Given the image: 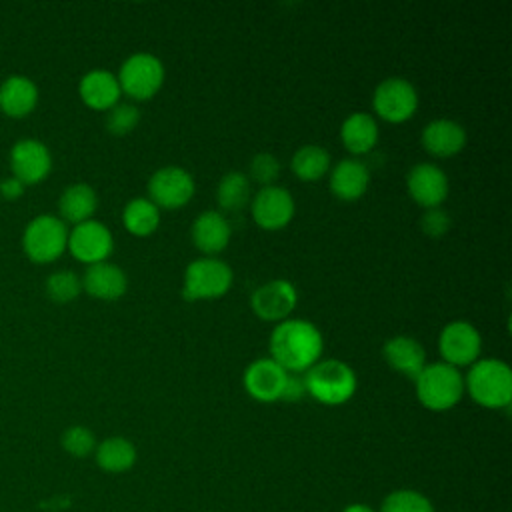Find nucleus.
Returning <instances> with one entry per match:
<instances>
[{
  "instance_id": "obj_15",
  "label": "nucleus",
  "mask_w": 512,
  "mask_h": 512,
  "mask_svg": "<svg viewBox=\"0 0 512 512\" xmlns=\"http://www.w3.org/2000/svg\"><path fill=\"white\" fill-rule=\"evenodd\" d=\"M12 176L24 186L42 182L52 170V154L48 146L36 138H22L10 150Z\"/></svg>"
},
{
  "instance_id": "obj_26",
  "label": "nucleus",
  "mask_w": 512,
  "mask_h": 512,
  "mask_svg": "<svg viewBox=\"0 0 512 512\" xmlns=\"http://www.w3.org/2000/svg\"><path fill=\"white\" fill-rule=\"evenodd\" d=\"M96 464L108 474H122L136 464V446L124 436H110L96 444Z\"/></svg>"
},
{
  "instance_id": "obj_18",
  "label": "nucleus",
  "mask_w": 512,
  "mask_h": 512,
  "mask_svg": "<svg viewBox=\"0 0 512 512\" xmlns=\"http://www.w3.org/2000/svg\"><path fill=\"white\" fill-rule=\"evenodd\" d=\"M330 192L344 202L362 198L370 186V170L358 158H342L328 172Z\"/></svg>"
},
{
  "instance_id": "obj_5",
  "label": "nucleus",
  "mask_w": 512,
  "mask_h": 512,
  "mask_svg": "<svg viewBox=\"0 0 512 512\" xmlns=\"http://www.w3.org/2000/svg\"><path fill=\"white\" fill-rule=\"evenodd\" d=\"M232 280L234 272L224 260L216 256H202L186 266L182 278V296L188 302L214 300L230 290Z\"/></svg>"
},
{
  "instance_id": "obj_3",
  "label": "nucleus",
  "mask_w": 512,
  "mask_h": 512,
  "mask_svg": "<svg viewBox=\"0 0 512 512\" xmlns=\"http://www.w3.org/2000/svg\"><path fill=\"white\" fill-rule=\"evenodd\" d=\"M304 386L306 394L316 402L326 406H340L356 394L358 378L350 364L336 358H326L318 360L304 372Z\"/></svg>"
},
{
  "instance_id": "obj_36",
  "label": "nucleus",
  "mask_w": 512,
  "mask_h": 512,
  "mask_svg": "<svg viewBox=\"0 0 512 512\" xmlns=\"http://www.w3.org/2000/svg\"><path fill=\"white\" fill-rule=\"evenodd\" d=\"M306 394V386H304V374H288L286 378V386H284V394L282 400L288 402H296Z\"/></svg>"
},
{
  "instance_id": "obj_17",
  "label": "nucleus",
  "mask_w": 512,
  "mask_h": 512,
  "mask_svg": "<svg viewBox=\"0 0 512 512\" xmlns=\"http://www.w3.org/2000/svg\"><path fill=\"white\" fill-rule=\"evenodd\" d=\"M420 142L430 156L452 158L464 150L466 130L452 118H436L422 128Z\"/></svg>"
},
{
  "instance_id": "obj_34",
  "label": "nucleus",
  "mask_w": 512,
  "mask_h": 512,
  "mask_svg": "<svg viewBox=\"0 0 512 512\" xmlns=\"http://www.w3.org/2000/svg\"><path fill=\"white\" fill-rule=\"evenodd\" d=\"M280 170H282L280 160L274 154L260 152L250 160V168L246 176L250 178V182L254 180L264 188V186H272L278 180Z\"/></svg>"
},
{
  "instance_id": "obj_8",
  "label": "nucleus",
  "mask_w": 512,
  "mask_h": 512,
  "mask_svg": "<svg viewBox=\"0 0 512 512\" xmlns=\"http://www.w3.org/2000/svg\"><path fill=\"white\" fill-rule=\"evenodd\" d=\"M196 184L192 174L182 166H162L148 178V200L158 210H178L194 196Z\"/></svg>"
},
{
  "instance_id": "obj_9",
  "label": "nucleus",
  "mask_w": 512,
  "mask_h": 512,
  "mask_svg": "<svg viewBox=\"0 0 512 512\" xmlns=\"http://www.w3.org/2000/svg\"><path fill=\"white\" fill-rule=\"evenodd\" d=\"M372 108L382 120L402 124L414 116L418 108V92L410 80L390 76L374 88Z\"/></svg>"
},
{
  "instance_id": "obj_7",
  "label": "nucleus",
  "mask_w": 512,
  "mask_h": 512,
  "mask_svg": "<svg viewBox=\"0 0 512 512\" xmlns=\"http://www.w3.org/2000/svg\"><path fill=\"white\" fill-rule=\"evenodd\" d=\"M22 248L36 264L54 262L68 248V226L58 216L40 214L24 228Z\"/></svg>"
},
{
  "instance_id": "obj_1",
  "label": "nucleus",
  "mask_w": 512,
  "mask_h": 512,
  "mask_svg": "<svg viewBox=\"0 0 512 512\" xmlns=\"http://www.w3.org/2000/svg\"><path fill=\"white\" fill-rule=\"evenodd\" d=\"M270 358L288 374H304L312 368L324 350L320 328L304 318H286L270 334Z\"/></svg>"
},
{
  "instance_id": "obj_38",
  "label": "nucleus",
  "mask_w": 512,
  "mask_h": 512,
  "mask_svg": "<svg viewBox=\"0 0 512 512\" xmlns=\"http://www.w3.org/2000/svg\"><path fill=\"white\" fill-rule=\"evenodd\" d=\"M342 512H376V510H372V508L366 506V504H350V506H346Z\"/></svg>"
},
{
  "instance_id": "obj_12",
  "label": "nucleus",
  "mask_w": 512,
  "mask_h": 512,
  "mask_svg": "<svg viewBox=\"0 0 512 512\" xmlns=\"http://www.w3.org/2000/svg\"><path fill=\"white\" fill-rule=\"evenodd\" d=\"M112 248H114V238L110 228L94 218L80 222L72 226V230H68L66 250H70V254L78 262H84L88 266L104 262L112 254Z\"/></svg>"
},
{
  "instance_id": "obj_24",
  "label": "nucleus",
  "mask_w": 512,
  "mask_h": 512,
  "mask_svg": "<svg viewBox=\"0 0 512 512\" xmlns=\"http://www.w3.org/2000/svg\"><path fill=\"white\" fill-rule=\"evenodd\" d=\"M340 140L352 156L368 154L378 142V124L368 112H352L340 126Z\"/></svg>"
},
{
  "instance_id": "obj_35",
  "label": "nucleus",
  "mask_w": 512,
  "mask_h": 512,
  "mask_svg": "<svg viewBox=\"0 0 512 512\" xmlns=\"http://www.w3.org/2000/svg\"><path fill=\"white\" fill-rule=\"evenodd\" d=\"M450 214L442 208H428L424 210V214L420 216V228L426 236L430 238H440L450 230Z\"/></svg>"
},
{
  "instance_id": "obj_16",
  "label": "nucleus",
  "mask_w": 512,
  "mask_h": 512,
  "mask_svg": "<svg viewBox=\"0 0 512 512\" xmlns=\"http://www.w3.org/2000/svg\"><path fill=\"white\" fill-rule=\"evenodd\" d=\"M288 372L276 364L270 356L250 362L242 374V384L250 398L258 402H278L282 400Z\"/></svg>"
},
{
  "instance_id": "obj_37",
  "label": "nucleus",
  "mask_w": 512,
  "mask_h": 512,
  "mask_svg": "<svg viewBox=\"0 0 512 512\" xmlns=\"http://www.w3.org/2000/svg\"><path fill=\"white\" fill-rule=\"evenodd\" d=\"M24 192V184L14 178V176H6L4 180H0V196L6 200H16L20 198Z\"/></svg>"
},
{
  "instance_id": "obj_6",
  "label": "nucleus",
  "mask_w": 512,
  "mask_h": 512,
  "mask_svg": "<svg viewBox=\"0 0 512 512\" xmlns=\"http://www.w3.org/2000/svg\"><path fill=\"white\" fill-rule=\"evenodd\" d=\"M116 78L122 94L132 100H150L162 88L166 70L158 56L150 52H134L120 64Z\"/></svg>"
},
{
  "instance_id": "obj_25",
  "label": "nucleus",
  "mask_w": 512,
  "mask_h": 512,
  "mask_svg": "<svg viewBox=\"0 0 512 512\" xmlns=\"http://www.w3.org/2000/svg\"><path fill=\"white\" fill-rule=\"evenodd\" d=\"M98 196L90 184L76 182L62 190L58 198V212L60 220L64 224H80L86 220H92V214L96 212Z\"/></svg>"
},
{
  "instance_id": "obj_11",
  "label": "nucleus",
  "mask_w": 512,
  "mask_h": 512,
  "mask_svg": "<svg viewBox=\"0 0 512 512\" xmlns=\"http://www.w3.org/2000/svg\"><path fill=\"white\" fill-rule=\"evenodd\" d=\"M296 212V202L292 194L282 186H264L250 200V214L256 226L262 230H282L286 228Z\"/></svg>"
},
{
  "instance_id": "obj_29",
  "label": "nucleus",
  "mask_w": 512,
  "mask_h": 512,
  "mask_svg": "<svg viewBox=\"0 0 512 512\" xmlns=\"http://www.w3.org/2000/svg\"><path fill=\"white\" fill-rule=\"evenodd\" d=\"M252 200V182L244 172L232 170L224 174L216 186V202L222 210L238 212Z\"/></svg>"
},
{
  "instance_id": "obj_32",
  "label": "nucleus",
  "mask_w": 512,
  "mask_h": 512,
  "mask_svg": "<svg viewBox=\"0 0 512 512\" xmlns=\"http://www.w3.org/2000/svg\"><path fill=\"white\" fill-rule=\"evenodd\" d=\"M140 122V110L130 102H118L106 112V130L114 136L130 134Z\"/></svg>"
},
{
  "instance_id": "obj_4",
  "label": "nucleus",
  "mask_w": 512,
  "mask_h": 512,
  "mask_svg": "<svg viewBox=\"0 0 512 512\" xmlns=\"http://www.w3.org/2000/svg\"><path fill=\"white\" fill-rule=\"evenodd\" d=\"M418 402L432 410L444 412L454 408L464 396V376L458 368L446 362H432L414 378Z\"/></svg>"
},
{
  "instance_id": "obj_31",
  "label": "nucleus",
  "mask_w": 512,
  "mask_h": 512,
  "mask_svg": "<svg viewBox=\"0 0 512 512\" xmlns=\"http://www.w3.org/2000/svg\"><path fill=\"white\" fill-rule=\"evenodd\" d=\"M380 512H434V506L422 492L400 488L384 498Z\"/></svg>"
},
{
  "instance_id": "obj_23",
  "label": "nucleus",
  "mask_w": 512,
  "mask_h": 512,
  "mask_svg": "<svg viewBox=\"0 0 512 512\" xmlns=\"http://www.w3.org/2000/svg\"><path fill=\"white\" fill-rule=\"evenodd\" d=\"M38 104L36 84L22 74L8 76L0 84V110L10 118L28 116Z\"/></svg>"
},
{
  "instance_id": "obj_19",
  "label": "nucleus",
  "mask_w": 512,
  "mask_h": 512,
  "mask_svg": "<svg viewBox=\"0 0 512 512\" xmlns=\"http://www.w3.org/2000/svg\"><path fill=\"white\" fill-rule=\"evenodd\" d=\"M232 236V228L220 210H204L196 216L190 228L192 244L206 256L222 252Z\"/></svg>"
},
{
  "instance_id": "obj_2",
  "label": "nucleus",
  "mask_w": 512,
  "mask_h": 512,
  "mask_svg": "<svg viewBox=\"0 0 512 512\" xmlns=\"http://www.w3.org/2000/svg\"><path fill=\"white\" fill-rule=\"evenodd\" d=\"M464 392L490 410L506 408L512 400V370L500 358H478L464 376Z\"/></svg>"
},
{
  "instance_id": "obj_10",
  "label": "nucleus",
  "mask_w": 512,
  "mask_h": 512,
  "mask_svg": "<svg viewBox=\"0 0 512 512\" xmlns=\"http://www.w3.org/2000/svg\"><path fill=\"white\" fill-rule=\"evenodd\" d=\"M438 352L442 362L464 368L472 366L482 352V336L474 324L468 320H452L448 322L438 336Z\"/></svg>"
},
{
  "instance_id": "obj_27",
  "label": "nucleus",
  "mask_w": 512,
  "mask_h": 512,
  "mask_svg": "<svg viewBox=\"0 0 512 512\" xmlns=\"http://www.w3.org/2000/svg\"><path fill=\"white\" fill-rule=\"evenodd\" d=\"M290 168L298 180L316 182L324 178L332 168L330 152L320 144H304L294 152Z\"/></svg>"
},
{
  "instance_id": "obj_14",
  "label": "nucleus",
  "mask_w": 512,
  "mask_h": 512,
  "mask_svg": "<svg viewBox=\"0 0 512 512\" xmlns=\"http://www.w3.org/2000/svg\"><path fill=\"white\" fill-rule=\"evenodd\" d=\"M406 190L408 196L424 210L440 208L448 198V176L438 164L420 162L408 170Z\"/></svg>"
},
{
  "instance_id": "obj_21",
  "label": "nucleus",
  "mask_w": 512,
  "mask_h": 512,
  "mask_svg": "<svg viewBox=\"0 0 512 512\" xmlns=\"http://www.w3.org/2000/svg\"><path fill=\"white\" fill-rule=\"evenodd\" d=\"M82 280V290L98 300H118L128 290V278L118 264L108 260L92 264L86 268Z\"/></svg>"
},
{
  "instance_id": "obj_30",
  "label": "nucleus",
  "mask_w": 512,
  "mask_h": 512,
  "mask_svg": "<svg viewBox=\"0 0 512 512\" xmlns=\"http://www.w3.org/2000/svg\"><path fill=\"white\" fill-rule=\"evenodd\" d=\"M82 292V280L72 270H56L46 278V294L56 304H68Z\"/></svg>"
},
{
  "instance_id": "obj_28",
  "label": "nucleus",
  "mask_w": 512,
  "mask_h": 512,
  "mask_svg": "<svg viewBox=\"0 0 512 512\" xmlns=\"http://www.w3.org/2000/svg\"><path fill=\"white\" fill-rule=\"evenodd\" d=\"M122 224L132 236L146 238L160 226V210L144 196L132 198L122 210Z\"/></svg>"
},
{
  "instance_id": "obj_22",
  "label": "nucleus",
  "mask_w": 512,
  "mask_h": 512,
  "mask_svg": "<svg viewBox=\"0 0 512 512\" xmlns=\"http://www.w3.org/2000/svg\"><path fill=\"white\" fill-rule=\"evenodd\" d=\"M78 94L88 108L108 112L112 106L120 102L122 90L116 74L104 68H94L80 78Z\"/></svg>"
},
{
  "instance_id": "obj_20",
  "label": "nucleus",
  "mask_w": 512,
  "mask_h": 512,
  "mask_svg": "<svg viewBox=\"0 0 512 512\" xmlns=\"http://www.w3.org/2000/svg\"><path fill=\"white\" fill-rule=\"evenodd\" d=\"M382 356L394 372H398L406 378H412V380L428 364L424 346L416 338L406 336V334H398V336L388 338L382 346Z\"/></svg>"
},
{
  "instance_id": "obj_13",
  "label": "nucleus",
  "mask_w": 512,
  "mask_h": 512,
  "mask_svg": "<svg viewBox=\"0 0 512 512\" xmlns=\"http://www.w3.org/2000/svg\"><path fill=\"white\" fill-rule=\"evenodd\" d=\"M298 292L290 280L274 278L260 284L250 296L252 312L264 322H282L296 308Z\"/></svg>"
},
{
  "instance_id": "obj_33",
  "label": "nucleus",
  "mask_w": 512,
  "mask_h": 512,
  "mask_svg": "<svg viewBox=\"0 0 512 512\" xmlns=\"http://www.w3.org/2000/svg\"><path fill=\"white\" fill-rule=\"evenodd\" d=\"M60 444L74 458H86L88 454H92L96 450V438H94L92 430L86 426H80V424L66 428L60 438Z\"/></svg>"
}]
</instances>
